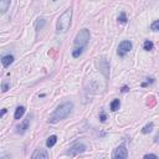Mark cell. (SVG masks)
<instances>
[{"mask_svg": "<svg viewBox=\"0 0 159 159\" xmlns=\"http://www.w3.org/2000/svg\"><path fill=\"white\" fill-rule=\"evenodd\" d=\"M72 110H73V103L72 102L67 101V102L61 103L52 112V114H51V117H50L49 122L50 123H58L60 121L67 118V117L70 116V113L72 112Z\"/></svg>", "mask_w": 159, "mask_h": 159, "instance_id": "6da1fadb", "label": "cell"}, {"mask_svg": "<svg viewBox=\"0 0 159 159\" xmlns=\"http://www.w3.org/2000/svg\"><path fill=\"white\" fill-rule=\"evenodd\" d=\"M71 20H72V10L71 9L65 10L63 14L58 18L57 24H56L57 34H65L71 26Z\"/></svg>", "mask_w": 159, "mask_h": 159, "instance_id": "7a4b0ae2", "label": "cell"}, {"mask_svg": "<svg viewBox=\"0 0 159 159\" xmlns=\"http://www.w3.org/2000/svg\"><path fill=\"white\" fill-rule=\"evenodd\" d=\"M91 34H90V30L88 29H82L80 30V32L76 35L73 41V49H77V50H85V47L87 46L88 41H90Z\"/></svg>", "mask_w": 159, "mask_h": 159, "instance_id": "3957f363", "label": "cell"}, {"mask_svg": "<svg viewBox=\"0 0 159 159\" xmlns=\"http://www.w3.org/2000/svg\"><path fill=\"white\" fill-rule=\"evenodd\" d=\"M132 46L133 45H132V43H131L129 40H124V41H122V43L119 44L118 50H117V54H118L119 57H124L132 50Z\"/></svg>", "mask_w": 159, "mask_h": 159, "instance_id": "277c9868", "label": "cell"}, {"mask_svg": "<svg viewBox=\"0 0 159 159\" xmlns=\"http://www.w3.org/2000/svg\"><path fill=\"white\" fill-rule=\"evenodd\" d=\"M86 150V146L83 144V143H76V144H73L72 147H70V149L66 152V154L70 155V157H76L81 153H83Z\"/></svg>", "mask_w": 159, "mask_h": 159, "instance_id": "5b68a950", "label": "cell"}, {"mask_svg": "<svg viewBox=\"0 0 159 159\" xmlns=\"http://www.w3.org/2000/svg\"><path fill=\"white\" fill-rule=\"evenodd\" d=\"M113 158L116 159H125L128 158V150L125 148V144L122 143L119 147H117L113 152Z\"/></svg>", "mask_w": 159, "mask_h": 159, "instance_id": "8992f818", "label": "cell"}, {"mask_svg": "<svg viewBox=\"0 0 159 159\" xmlns=\"http://www.w3.org/2000/svg\"><path fill=\"white\" fill-rule=\"evenodd\" d=\"M30 122H31V116H28L26 119H24L20 123V125L18 127V131H16V133H18V134H25V133H26V131L29 129Z\"/></svg>", "mask_w": 159, "mask_h": 159, "instance_id": "52a82bcc", "label": "cell"}, {"mask_svg": "<svg viewBox=\"0 0 159 159\" xmlns=\"http://www.w3.org/2000/svg\"><path fill=\"white\" fill-rule=\"evenodd\" d=\"M31 158L32 159H49V153H47L46 149L40 148V149L35 150V153L31 155Z\"/></svg>", "mask_w": 159, "mask_h": 159, "instance_id": "ba28073f", "label": "cell"}, {"mask_svg": "<svg viewBox=\"0 0 159 159\" xmlns=\"http://www.w3.org/2000/svg\"><path fill=\"white\" fill-rule=\"evenodd\" d=\"M13 62H14V56L13 55H5L1 58V63H3L4 67H9Z\"/></svg>", "mask_w": 159, "mask_h": 159, "instance_id": "9c48e42d", "label": "cell"}, {"mask_svg": "<svg viewBox=\"0 0 159 159\" xmlns=\"http://www.w3.org/2000/svg\"><path fill=\"white\" fill-rule=\"evenodd\" d=\"M10 3H11V0H0V13L5 14L7 9H9Z\"/></svg>", "mask_w": 159, "mask_h": 159, "instance_id": "30bf717a", "label": "cell"}, {"mask_svg": "<svg viewBox=\"0 0 159 159\" xmlns=\"http://www.w3.org/2000/svg\"><path fill=\"white\" fill-rule=\"evenodd\" d=\"M24 113H25V107H24V106H19V107L15 110L14 118H15V119H20L21 117L24 116Z\"/></svg>", "mask_w": 159, "mask_h": 159, "instance_id": "8fae6325", "label": "cell"}, {"mask_svg": "<svg viewBox=\"0 0 159 159\" xmlns=\"http://www.w3.org/2000/svg\"><path fill=\"white\" fill-rule=\"evenodd\" d=\"M56 142H57V137H56V136H50V137L47 138V140H46V147H47V148L54 147V146L56 144Z\"/></svg>", "mask_w": 159, "mask_h": 159, "instance_id": "7c38bea8", "label": "cell"}, {"mask_svg": "<svg viewBox=\"0 0 159 159\" xmlns=\"http://www.w3.org/2000/svg\"><path fill=\"white\" fill-rule=\"evenodd\" d=\"M119 106H121V102H119V99H113L112 103H111V111L112 112H116V111H118L119 110Z\"/></svg>", "mask_w": 159, "mask_h": 159, "instance_id": "4fadbf2b", "label": "cell"}, {"mask_svg": "<svg viewBox=\"0 0 159 159\" xmlns=\"http://www.w3.org/2000/svg\"><path fill=\"white\" fill-rule=\"evenodd\" d=\"M143 49L146 50V51H152V50L154 49V44L150 40H146L144 44H143Z\"/></svg>", "mask_w": 159, "mask_h": 159, "instance_id": "5bb4252c", "label": "cell"}, {"mask_svg": "<svg viewBox=\"0 0 159 159\" xmlns=\"http://www.w3.org/2000/svg\"><path fill=\"white\" fill-rule=\"evenodd\" d=\"M153 128H154V124H153V122H150L149 124L146 125V127L142 128V133H143V134H148V133H150L153 131Z\"/></svg>", "mask_w": 159, "mask_h": 159, "instance_id": "9a60e30c", "label": "cell"}, {"mask_svg": "<svg viewBox=\"0 0 159 159\" xmlns=\"http://www.w3.org/2000/svg\"><path fill=\"white\" fill-rule=\"evenodd\" d=\"M45 24H46V21H45L44 19H37L36 22H35V28H36V30H37V31H39V30H43V28L45 26Z\"/></svg>", "mask_w": 159, "mask_h": 159, "instance_id": "2e32d148", "label": "cell"}, {"mask_svg": "<svg viewBox=\"0 0 159 159\" xmlns=\"http://www.w3.org/2000/svg\"><path fill=\"white\" fill-rule=\"evenodd\" d=\"M118 21H119V22H122V24H125V22L128 21L127 15H125V13H124V11H122V13L119 14V16H118Z\"/></svg>", "mask_w": 159, "mask_h": 159, "instance_id": "e0dca14e", "label": "cell"}, {"mask_svg": "<svg viewBox=\"0 0 159 159\" xmlns=\"http://www.w3.org/2000/svg\"><path fill=\"white\" fill-rule=\"evenodd\" d=\"M150 30L159 31V20H155L154 22H152V25H150Z\"/></svg>", "mask_w": 159, "mask_h": 159, "instance_id": "ac0fdd59", "label": "cell"}, {"mask_svg": "<svg viewBox=\"0 0 159 159\" xmlns=\"http://www.w3.org/2000/svg\"><path fill=\"white\" fill-rule=\"evenodd\" d=\"M9 88H10V85H9V83H3V85H1V91H3V92H6Z\"/></svg>", "mask_w": 159, "mask_h": 159, "instance_id": "d6986e66", "label": "cell"}, {"mask_svg": "<svg viewBox=\"0 0 159 159\" xmlns=\"http://www.w3.org/2000/svg\"><path fill=\"white\" fill-rule=\"evenodd\" d=\"M99 119H101V122H106V119H107V117H106V113L102 111L101 113H99Z\"/></svg>", "mask_w": 159, "mask_h": 159, "instance_id": "ffe728a7", "label": "cell"}, {"mask_svg": "<svg viewBox=\"0 0 159 159\" xmlns=\"http://www.w3.org/2000/svg\"><path fill=\"white\" fill-rule=\"evenodd\" d=\"M144 158H146V159H148V158H154V159H157L158 155H157V154H146Z\"/></svg>", "mask_w": 159, "mask_h": 159, "instance_id": "44dd1931", "label": "cell"}, {"mask_svg": "<svg viewBox=\"0 0 159 159\" xmlns=\"http://www.w3.org/2000/svg\"><path fill=\"white\" fill-rule=\"evenodd\" d=\"M128 91H129V88H128L127 86H124V87L122 88V92H123V93H124V92H128Z\"/></svg>", "mask_w": 159, "mask_h": 159, "instance_id": "7402d4cb", "label": "cell"}, {"mask_svg": "<svg viewBox=\"0 0 159 159\" xmlns=\"http://www.w3.org/2000/svg\"><path fill=\"white\" fill-rule=\"evenodd\" d=\"M5 113H6V110H5V108H4V110L1 111V114H0V117H3V116H4Z\"/></svg>", "mask_w": 159, "mask_h": 159, "instance_id": "603a6c76", "label": "cell"}, {"mask_svg": "<svg viewBox=\"0 0 159 159\" xmlns=\"http://www.w3.org/2000/svg\"><path fill=\"white\" fill-rule=\"evenodd\" d=\"M52 1H57V0H52Z\"/></svg>", "mask_w": 159, "mask_h": 159, "instance_id": "cb8c5ba5", "label": "cell"}]
</instances>
